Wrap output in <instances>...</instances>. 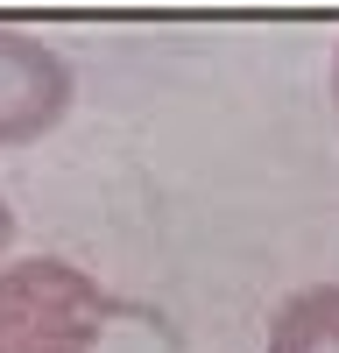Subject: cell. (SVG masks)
I'll list each match as a JSON object with an SVG mask.
<instances>
[{"label": "cell", "mask_w": 339, "mask_h": 353, "mask_svg": "<svg viewBox=\"0 0 339 353\" xmlns=\"http://www.w3.org/2000/svg\"><path fill=\"white\" fill-rule=\"evenodd\" d=\"M113 311L121 304L64 254H21L0 269V353H92Z\"/></svg>", "instance_id": "cell-1"}, {"label": "cell", "mask_w": 339, "mask_h": 353, "mask_svg": "<svg viewBox=\"0 0 339 353\" xmlns=\"http://www.w3.org/2000/svg\"><path fill=\"white\" fill-rule=\"evenodd\" d=\"M78 78L43 36L0 28V149H28L71 113Z\"/></svg>", "instance_id": "cell-2"}, {"label": "cell", "mask_w": 339, "mask_h": 353, "mask_svg": "<svg viewBox=\"0 0 339 353\" xmlns=\"http://www.w3.org/2000/svg\"><path fill=\"white\" fill-rule=\"evenodd\" d=\"M269 353H339V283H311L269 318Z\"/></svg>", "instance_id": "cell-3"}, {"label": "cell", "mask_w": 339, "mask_h": 353, "mask_svg": "<svg viewBox=\"0 0 339 353\" xmlns=\"http://www.w3.org/2000/svg\"><path fill=\"white\" fill-rule=\"evenodd\" d=\"M8 241H14V212H8V198H0V254H8Z\"/></svg>", "instance_id": "cell-4"}, {"label": "cell", "mask_w": 339, "mask_h": 353, "mask_svg": "<svg viewBox=\"0 0 339 353\" xmlns=\"http://www.w3.org/2000/svg\"><path fill=\"white\" fill-rule=\"evenodd\" d=\"M332 106H339V50H332Z\"/></svg>", "instance_id": "cell-5"}]
</instances>
